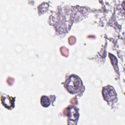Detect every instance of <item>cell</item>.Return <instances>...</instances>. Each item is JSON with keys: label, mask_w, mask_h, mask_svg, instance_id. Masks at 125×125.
Wrapping results in <instances>:
<instances>
[{"label": "cell", "mask_w": 125, "mask_h": 125, "mask_svg": "<svg viewBox=\"0 0 125 125\" xmlns=\"http://www.w3.org/2000/svg\"><path fill=\"white\" fill-rule=\"evenodd\" d=\"M81 82L79 78L75 76H71L66 82V88L71 93H75L80 89Z\"/></svg>", "instance_id": "1"}, {"label": "cell", "mask_w": 125, "mask_h": 125, "mask_svg": "<svg viewBox=\"0 0 125 125\" xmlns=\"http://www.w3.org/2000/svg\"><path fill=\"white\" fill-rule=\"evenodd\" d=\"M1 101L3 104L4 105V106L7 107V108H9V107L13 104L12 97L1 98Z\"/></svg>", "instance_id": "2"}, {"label": "cell", "mask_w": 125, "mask_h": 125, "mask_svg": "<svg viewBox=\"0 0 125 125\" xmlns=\"http://www.w3.org/2000/svg\"><path fill=\"white\" fill-rule=\"evenodd\" d=\"M41 103L44 106H48L50 104L49 100L47 97L43 96L41 99Z\"/></svg>", "instance_id": "3"}]
</instances>
